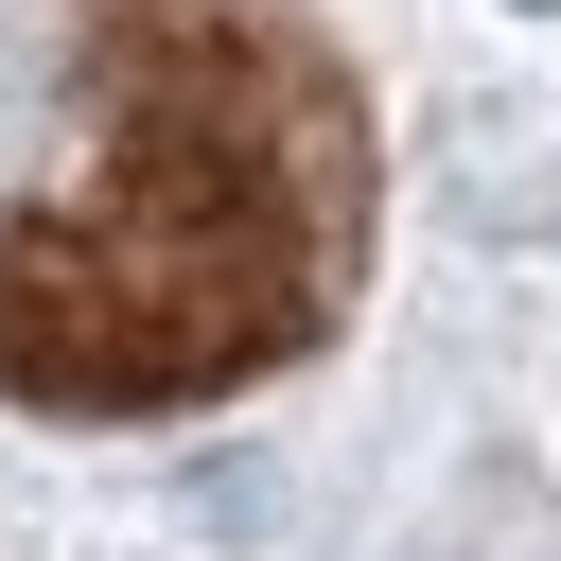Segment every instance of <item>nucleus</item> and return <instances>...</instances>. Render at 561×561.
<instances>
[{
  "label": "nucleus",
  "instance_id": "nucleus-1",
  "mask_svg": "<svg viewBox=\"0 0 561 561\" xmlns=\"http://www.w3.org/2000/svg\"><path fill=\"white\" fill-rule=\"evenodd\" d=\"M280 333H298L280 228H228L175 193H140L123 228L0 245V386H35V403H175V386L263 368Z\"/></svg>",
  "mask_w": 561,
  "mask_h": 561
}]
</instances>
